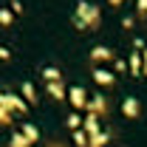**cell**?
Returning a JSON list of instances; mask_svg holds the SVG:
<instances>
[{
    "mask_svg": "<svg viewBox=\"0 0 147 147\" xmlns=\"http://www.w3.org/2000/svg\"><path fill=\"white\" fill-rule=\"evenodd\" d=\"M99 17H102V11H99L96 3H91V0H79V3L74 6L71 23L79 28V31H88V28H96V26H99Z\"/></svg>",
    "mask_w": 147,
    "mask_h": 147,
    "instance_id": "obj_1",
    "label": "cell"
},
{
    "mask_svg": "<svg viewBox=\"0 0 147 147\" xmlns=\"http://www.w3.org/2000/svg\"><path fill=\"white\" fill-rule=\"evenodd\" d=\"M0 108H6L9 113H26L28 105L20 99L17 93H3V91H0Z\"/></svg>",
    "mask_w": 147,
    "mask_h": 147,
    "instance_id": "obj_2",
    "label": "cell"
},
{
    "mask_svg": "<svg viewBox=\"0 0 147 147\" xmlns=\"http://www.w3.org/2000/svg\"><path fill=\"white\" fill-rule=\"evenodd\" d=\"M65 99L74 105V110H85V105H88V93H85V88H79V85H71L65 91Z\"/></svg>",
    "mask_w": 147,
    "mask_h": 147,
    "instance_id": "obj_3",
    "label": "cell"
},
{
    "mask_svg": "<svg viewBox=\"0 0 147 147\" xmlns=\"http://www.w3.org/2000/svg\"><path fill=\"white\" fill-rule=\"evenodd\" d=\"M88 113L93 116H102V113H108V102H105V96H88V105H85Z\"/></svg>",
    "mask_w": 147,
    "mask_h": 147,
    "instance_id": "obj_4",
    "label": "cell"
},
{
    "mask_svg": "<svg viewBox=\"0 0 147 147\" xmlns=\"http://www.w3.org/2000/svg\"><path fill=\"white\" fill-rule=\"evenodd\" d=\"M122 113H125L127 119H136V116L142 113V105H139V99H136V96H127V99L122 102Z\"/></svg>",
    "mask_w": 147,
    "mask_h": 147,
    "instance_id": "obj_5",
    "label": "cell"
},
{
    "mask_svg": "<svg viewBox=\"0 0 147 147\" xmlns=\"http://www.w3.org/2000/svg\"><path fill=\"white\" fill-rule=\"evenodd\" d=\"M93 82H96V85H105V88H110V85L116 82V76H113L108 68H93Z\"/></svg>",
    "mask_w": 147,
    "mask_h": 147,
    "instance_id": "obj_6",
    "label": "cell"
},
{
    "mask_svg": "<svg viewBox=\"0 0 147 147\" xmlns=\"http://www.w3.org/2000/svg\"><path fill=\"white\" fill-rule=\"evenodd\" d=\"M82 133H85V136H93V133H99V116H93V113H88V116H85V122H82Z\"/></svg>",
    "mask_w": 147,
    "mask_h": 147,
    "instance_id": "obj_7",
    "label": "cell"
},
{
    "mask_svg": "<svg viewBox=\"0 0 147 147\" xmlns=\"http://www.w3.org/2000/svg\"><path fill=\"white\" fill-rule=\"evenodd\" d=\"M110 57H113V51H110L108 45H93L91 48V59L93 62H108Z\"/></svg>",
    "mask_w": 147,
    "mask_h": 147,
    "instance_id": "obj_8",
    "label": "cell"
},
{
    "mask_svg": "<svg viewBox=\"0 0 147 147\" xmlns=\"http://www.w3.org/2000/svg\"><path fill=\"white\" fill-rule=\"evenodd\" d=\"M20 93H23L20 99H23L26 105H34V102H37V91H34L31 82H23V85H20Z\"/></svg>",
    "mask_w": 147,
    "mask_h": 147,
    "instance_id": "obj_9",
    "label": "cell"
},
{
    "mask_svg": "<svg viewBox=\"0 0 147 147\" xmlns=\"http://www.w3.org/2000/svg\"><path fill=\"white\" fill-rule=\"evenodd\" d=\"M20 133L28 139V144H37V139H40V130L31 125V122H23V127H20Z\"/></svg>",
    "mask_w": 147,
    "mask_h": 147,
    "instance_id": "obj_10",
    "label": "cell"
},
{
    "mask_svg": "<svg viewBox=\"0 0 147 147\" xmlns=\"http://www.w3.org/2000/svg\"><path fill=\"white\" fill-rule=\"evenodd\" d=\"M110 142V136L105 133V130H99V133H93V136H88V147H105Z\"/></svg>",
    "mask_w": 147,
    "mask_h": 147,
    "instance_id": "obj_11",
    "label": "cell"
},
{
    "mask_svg": "<svg viewBox=\"0 0 147 147\" xmlns=\"http://www.w3.org/2000/svg\"><path fill=\"white\" fill-rule=\"evenodd\" d=\"M127 62H130V74L133 76H142V51H133Z\"/></svg>",
    "mask_w": 147,
    "mask_h": 147,
    "instance_id": "obj_12",
    "label": "cell"
},
{
    "mask_svg": "<svg viewBox=\"0 0 147 147\" xmlns=\"http://www.w3.org/2000/svg\"><path fill=\"white\" fill-rule=\"evenodd\" d=\"M42 79H45V82H62V74H59V68H54V65H45V68H42Z\"/></svg>",
    "mask_w": 147,
    "mask_h": 147,
    "instance_id": "obj_13",
    "label": "cell"
},
{
    "mask_svg": "<svg viewBox=\"0 0 147 147\" xmlns=\"http://www.w3.org/2000/svg\"><path fill=\"white\" fill-rule=\"evenodd\" d=\"M45 88H48V93H51L54 99H65V91H68L62 82H45Z\"/></svg>",
    "mask_w": 147,
    "mask_h": 147,
    "instance_id": "obj_14",
    "label": "cell"
},
{
    "mask_svg": "<svg viewBox=\"0 0 147 147\" xmlns=\"http://www.w3.org/2000/svg\"><path fill=\"white\" fill-rule=\"evenodd\" d=\"M9 144H11V147H31V144H28V139H26V136H23L20 130H14V133H11Z\"/></svg>",
    "mask_w": 147,
    "mask_h": 147,
    "instance_id": "obj_15",
    "label": "cell"
},
{
    "mask_svg": "<svg viewBox=\"0 0 147 147\" xmlns=\"http://www.w3.org/2000/svg\"><path fill=\"white\" fill-rule=\"evenodd\" d=\"M74 144L76 147H88V136H85L82 130H74Z\"/></svg>",
    "mask_w": 147,
    "mask_h": 147,
    "instance_id": "obj_16",
    "label": "cell"
},
{
    "mask_svg": "<svg viewBox=\"0 0 147 147\" xmlns=\"http://www.w3.org/2000/svg\"><path fill=\"white\" fill-rule=\"evenodd\" d=\"M11 20H14L11 9H0V26H11Z\"/></svg>",
    "mask_w": 147,
    "mask_h": 147,
    "instance_id": "obj_17",
    "label": "cell"
},
{
    "mask_svg": "<svg viewBox=\"0 0 147 147\" xmlns=\"http://www.w3.org/2000/svg\"><path fill=\"white\" fill-rule=\"evenodd\" d=\"M68 127H71V130H79V127H82V119H79V113H71V116H68Z\"/></svg>",
    "mask_w": 147,
    "mask_h": 147,
    "instance_id": "obj_18",
    "label": "cell"
},
{
    "mask_svg": "<svg viewBox=\"0 0 147 147\" xmlns=\"http://www.w3.org/2000/svg\"><path fill=\"white\" fill-rule=\"evenodd\" d=\"M11 119H14V113H9L6 108H0V125H11Z\"/></svg>",
    "mask_w": 147,
    "mask_h": 147,
    "instance_id": "obj_19",
    "label": "cell"
},
{
    "mask_svg": "<svg viewBox=\"0 0 147 147\" xmlns=\"http://www.w3.org/2000/svg\"><path fill=\"white\" fill-rule=\"evenodd\" d=\"M136 14L139 17H147V0H136Z\"/></svg>",
    "mask_w": 147,
    "mask_h": 147,
    "instance_id": "obj_20",
    "label": "cell"
},
{
    "mask_svg": "<svg viewBox=\"0 0 147 147\" xmlns=\"http://www.w3.org/2000/svg\"><path fill=\"white\" fill-rule=\"evenodd\" d=\"M142 76H147V51H142Z\"/></svg>",
    "mask_w": 147,
    "mask_h": 147,
    "instance_id": "obj_21",
    "label": "cell"
},
{
    "mask_svg": "<svg viewBox=\"0 0 147 147\" xmlns=\"http://www.w3.org/2000/svg\"><path fill=\"white\" fill-rule=\"evenodd\" d=\"M9 57H11V54H9V48H3V45H0V59H9Z\"/></svg>",
    "mask_w": 147,
    "mask_h": 147,
    "instance_id": "obj_22",
    "label": "cell"
},
{
    "mask_svg": "<svg viewBox=\"0 0 147 147\" xmlns=\"http://www.w3.org/2000/svg\"><path fill=\"white\" fill-rule=\"evenodd\" d=\"M108 3H110V6H119V3H122V0H108Z\"/></svg>",
    "mask_w": 147,
    "mask_h": 147,
    "instance_id": "obj_23",
    "label": "cell"
}]
</instances>
